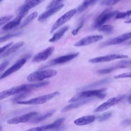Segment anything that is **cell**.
Here are the masks:
<instances>
[{
	"label": "cell",
	"instance_id": "obj_1",
	"mask_svg": "<svg viewBox=\"0 0 131 131\" xmlns=\"http://www.w3.org/2000/svg\"><path fill=\"white\" fill-rule=\"evenodd\" d=\"M49 83V82L48 81H43L31 84H22L20 85L12 87L9 89L4 90L0 93V100H2L11 96L18 94L25 91H30L33 89L46 86Z\"/></svg>",
	"mask_w": 131,
	"mask_h": 131
},
{
	"label": "cell",
	"instance_id": "obj_2",
	"mask_svg": "<svg viewBox=\"0 0 131 131\" xmlns=\"http://www.w3.org/2000/svg\"><path fill=\"white\" fill-rule=\"evenodd\" d=\"M106 90L107 89L106 88H103L99 90L83 91L72 97L70 100H69V102H74L81 100L91 98L93 97H97L98 98L103 99L106 95V93H105V92Z\"/></svg>",
	"mask_w": 131,
	"mask_h": 131
},
{
	"label": "cell",
	"instance_id": "obj_3",
	"mask_svg": "<svg viewBox=\"0 0 131 131\" xmlns=\"http://www.w3.org/2000/svg\"><path fill=\"white\" fill-rule=\"evenodd\" d=\"M56 74L57 71L53 69L35 71L29 74L27 76V79L29 82L41 81L45 79L52 77L55 76Z\"/></svg>",
	"mask_w": 131,
	"mask_h": 131
},
{
	"label": "cell",
	"instance_id": "obj_4",
	"mask_svg": "<svg viewBox=\"0 0 131 131\" xmlns=\"http://www.w3.org/2000/svg\"><path fill=\"white\" fill-rule=\"evenodd\" d=\"M59 94L58 92H54L53 93L45 95L43 96H39L36 98L31 99L26 101H19L16 102L18 104H24V105H38L41 104L46 103L56 96Z\"/></svg>",
	"mask_w": 131,
	"mask_h": 131
},
{
	"label": "cell",
	"instance_id": "obj_5",
	"mask_svg": "<svg viewBox=\"0 0 131 131\" xmlns=\"http://www.w3.org/2000/svg\"><path fill=\"white\" fill-rule=\"evenodd\" d=\"M119 13L118 11H111V9H107L104 10L96 19L93 23V27L94 28H98L102 26L105 22L110 20L114 16Z\"/></svg>",
	"mask_w": 131,
	"mask_h": 131
},
{
	"label": "cell",
	"instance_id": "obj_6",
	"mask_svg": "<svg viewBox=\"0 0 131 131\" xmlns=\"http://www.w3.org/2000/svg\"><path fill=\"white\" fill-rule=\"evenodd\" d=\"M76 12L77 10L76 9H73L61 16L53 25L51 29V32L52 33L58 28L61 26L67 21L70 20L76 14Z\"/></svg>",
	"mask_w": 131,
	"mask_h": 131
},
{
	"label": "cell",
	"instance_id": "obj_7",
	"mask_svg": "<svg viewBox=\"0 0 131 131\" xmlns=\"http://www.w3.org/2000/svg\"><path fill=\"white\" fill-rule=\"evenodd\" d=\"M128 56L124 54H112L106 55L102 56H99L91 58L89 60V62L91 63H100V62H105L110 61H112L117 59H122V58H128Z\"/></svg>",
	"mask_w": 131,
	"mask_h": 131
},
{
	"label": "cell",
	"instance_id": "obj_8",
	"mask_svg": "<svg viewBox=\"0 0 131 131\" xmlns=\"http://www.w3.org/2000/svg\"><path fill=\"white\" fill-rule=\"evenodd\" d=\"M125 96H117L115 97L111 98L108 99L106 101L102 103L100 105H99L94 111L95 112H100L104 111H105L111 107L117 104L120 101H121L124 98Z\"/></svg>",
	"mask_w": 131,
	"mask_h": 131
},
{
	"label": "cell",
	"instance_id": "obj_9",
	"mask_svg": "<svg viewBox=\"0 0 131 131\" xmlns=\"http://www.w3.org/2000/svg\"><path fill=\"white\" fill-rule=\"evenodd\" d=\"M38 114L36 112H31L27 114L16 116L9 119L7 123L10 124H16L21 123H25L29 121L31 118Z\"/></svg>",
	"mask_w": 131,
	"mask_h": 131
},
{
	"label": "cell",
	"instance_id": "obj_10",
	"mask_svg": "<svg viewBox=\"0 0 131 131\" xmlns=\"http://www.w3.org/2000/svg\"><path fill=\"white\" fill-rule=\"evenodd\" d=\"M131 38V32L124 33L118 37H115L114 38L107 40L101 43L100 45V47H104L108 46L114 45L120 43L129 38Z\"/></svg>",
	"mask_w": 131,
	"mask_h": 131
},
{
	"label": "cell",
	"instance_id": "obj_11",
	"mask_svg": "<svg viewBox=\"0 0 131 131\" xmlns=\"http://www.w3.org/2000/svg\"><path fill=\"white\" fill-rule=\"evenodd\" d=\"M28 12L27 11H19L17 16L13 19L9 21L2 28L4 31H8L18 26L21 23L23 18L26 16Z\"/></svg>",
	"mask_w": 131,
	"mask_h": 131
},
{
	"label": "cell",
	"instance_id": "obj_12",
	"mask_svg": "<svg viewBox=\"0 0 131 131\" xmlns=\"http://www.w3.org/2000/svg\"><path fill=\"white\" fill-rule=\"evenodd\" d=\"M103 36L101 35H91L86 36L78 41L76 42L74 46L76 47H81L85 46L93 43L96 42L103 39Z\"/></svg>",
	"mask_w": 131,
	"mask_h": 131
},
{
	"label": "cell",
	"instance_id": "obj_13",
	"mask_svg": "<svg viewBox=\"0 0 131 131\" xmlns=\"http://www.w3.org/2000/svg\"><path fill=\"white\" fill-rule=\"evenodd\" d=\"M27 60V58L26 57L21 58V59L18 60L17 62L14 63L12 66H11L10 68L7 69L2 75H1L0 77V79H2L4 78H6V77L12 74V73L19 70L25 64Z\"/></svg>",
	"mask_w": 131,
	"mask_h": 131
},
{
	"label": "cell",
	"instance_id": "obj_14",
	"mask_svg": "<svg viewBox=\"0 0 131 131\" xmlns=\"http://www.w3.org/2000/svg\"><path fill=\"white\" fill-rule=\"evenodd\" d=\"M79 54V52H76L57 57L54 59H52L49 62V66L59 64L67 62L77 57Z\"/></svg>",
	"mask_w": 131,
	"mask_h": 131
},
{
	"label": "cell",
	"instance_id": "obj_15",
	"mask_svg": "<svg viewBox=\"0 0 131 131\" xmlns=\"http://www.w3.org/2000/svg\"><path fill=\"white\" fill-rule=\"evenodd\" d=\"M54 50V47H49L37 54L33 58L32 61L33 62H39L46 60L53 52Z\"/></svg>",
	"mask_w": 131,
	"mask_h": 131
},
{
	"label": "cell",
	"instance_id": "obj_16",
	"mask_svg": "<svg viewBox=\"0 0 131 131\" xmlns=\"http://www.w3.org/2000/svg\"><path fill=\"white\" fill-rule=\"evenodd\" d=\"M93 99V98H88V99H84V100H79V101H77L76 102H74L71 104H70L69 105H68L67 106H66L64 107H63L62 110L61 111V112L62 113H65L69 111L72 110L73 109H75L76 108L78 107H80V106H82L83 105H84L89 102H90Z\"/></svg>",
	"mask_w": 131,
	"mask_h": 131
},
{
	"label": "cell",
	"instance_id": "obj_17",
	"mask_svg": "<svg viewBox=\"0 0 131 131\" xmlns=\"http://www.w3.org/2000/svg\"><path fill=\"white\" fill-rule=\"evenodd\" d=\"M64 7V4H60L56 6L49 8L48 10L42 13L38 18V20L39 21L42 20L52 15L53 14L58 11L59 10L62 9Z\"/></svg>",
	"mask_w": 131,
	"mask_h": 131
},
{
	"label": "cell",
	"instance_id": "obj_18",
	"mask_svg": "<svg viewBox=\"0 0 131 131\" xmlns=\"http://www.w3.org/2000/svg\"><path fill=\"white\" fill-rule=\"evenodd\" d=\"M96 119V117L94 115L85 116L76 119L74 123L75 124L78 126H83L89 124L93 122Z\"/></svg>",
	"mask_w": 131,
	"mask_h": 131
},
{
	"label": "cell",
	"instance_id": "obj_19",
	"mask_svg": "<svg viewBox=\"0 0 131 131\" xmlns=\"http://www.w3.org/2000/svg\"><path fill=\"white\" fill-rule=\"evenodd\" d=\"M24 45V41H20L13 45V46H11L6 52H5L2 54H1V56H0L1 58L6 57L7 56H9L10 55L12 54V53L16 51L20 48H21Z\"/></svg>",
	"mask_w": 131,
	"mask_h": 131
},
{
	"label": "cell",
	"instance_id": "obj_20",
	"mask_svg": "<svg viewBox=\"0 0 131 131\" xmlns=\"http://www.w3.org/2000/svg\"><path fill=\"white\" fill-rule=\"evenodd\" d=\"M44 0H32L28 2H27L25 4L23 5L19 8V11H27L31 9V8L37 6L41 3H42Z\"/></svg>",
	"mask_w": 131,
	"mask_h": 131
},
{
	"label": "cell",
	"instance_id": "obj_21",
	"mask_svg": "<svg viewBox=\"0 0 131 131\" xmlns=\"http://www.w3.org/2000/svg\"><path fill=\"white\" fill-rule=\"evenodd\" d=\"M69 27L68 26H66L60 29L57 32H56L53 36L49 40V41L51 42H55L58 40H59L64 35L65 32L68 30Z\"/></svg>",
	"mask_w": 131,
	"mask_h": 131
},
{
	"label": "cell",
	"instance_id": "obj_22",
	"mask_svg": "<svg viewBox=\"0 0 131 131\" xmlns=\"http://www.w3.org/2000/svg\"><path fill=\"white\" fill-rule=\"evenodd\" d=\"M55 112V110H51L47 113H46V114H44L41 116H38L37 117L33 119V120L32 119L31 121V122H33V123H38L40 122H41L46 119H47V118L50 117L51 116H52L53 115V114Z\"/></svg>",
	"mask_w": 131,
	"mask_h": 131
},
{
	"label": "cell",
	"instance_id": "obj_23",
	"mask_svg": "<svg viewBox=\"0 0 131 131\" xmlns=\"http://www.w3.org/2000/svg\"><path fill=\"white\" fill-rule=\"evenodd\" d=\"M37 14H38V13L37 12H34L30 14L29 16L26 17V18L21 22L19 27L23 28L28 25L30 22H31L37 16Z\"/></svg>",
	"mask_w": 131,
	"mask_h": 131
},
{
	"label": "cell",
	"instance_id": "obj_24",
	"mask_svg": "<svg viewBox=\"0 0 131 131\" xmlns=\"http://www.w3.org/2000/svg\"><path fill=\"white\" fill-rule=\"evenodd\" d=\"M98 1V0H84L83 3L78 7V11L80 12L84 10L88 7L90 6Z\"/></svg>",
	"mask_w": 131,
	"mask_h": 131
},
{
	"label": "cell",
	"instance_id": "obj_25",
	"mask_svg": "<svg viewBox=\"0 0 131 131\" xmlns=\"http://www.w3.org/2000/svg\"><path fill=\"white\" fill-rule=\"evenodd\" d=\"M124 66H115V67H111V68H107V69H101L100 70L98 71V73L101 74H108L110 73L111 72H112V71H113L114 70L119 69V68H124Z\"/></svg>",
	"mask_w": 131,
	"mask_h": 131
},
{
	"label": "cell",
	"instance_id": "obj_26",
	"mask_svg": "<svg viewBox=\"0 0 131 131\" xmlns=\"http://www.w3.org/2000/svg\"><path fill=\"white\" fill-rule=\"evenodd\" d=\"M29 91H27L21 92V93H20V94L19 93V94H17V95H16L15 97H14L12 99V100L13 101L17 102L19 101V100L26 98L27 96V95L29 94Z\"/></svg>",
	"mask_w": 131,
	"mask_h": 131
},
{
	"label": "cell",
	"instance_id": "obj_27",
	"mask_svg": "<svg viewBox=\"0 0 131 131\" xmlns=\"http://www.w3.org/2000/svg\"><path fill=\"white\" fill-rule=\"evenodd\" d=\"M131 15V10H127L125 12H119L116 15L115 18L116 19H122L125 18Z\"/></svg>",
	"mask_w": 131,
	"mask_h": 131
},
{
	"label": "cell",
	"instance_id": "obj_28",
	"mask_svg": "<svg viewBox=\"0 0 131 131\" xmlns=\"http://www.w3.org/2000/svg\"><path fill=\"white\" fill-rule=\"evenodd\" d=\"M98 30L100 31H102L105 33H111L113 30V27L112 26L110 25H102L98 28Z\"/></svg>",
	"mask_w": 131,
	"mask_h": 131
},
{
	"label": "cell",
	"instance_id": "obj_29",
	"mask_svg": "<svg viewBox=\"0 0 131 131\" xmlns=\"http://www.w3.org/2000/svg\"><path fill=\"white\" fill-rule=\"evenodd\" d=\"M48 130H50L49 124L38 127H33L26 131H47Z\"/></svg>",
	"mask_w": 131,
	"mask_h": 131
},
{
	"label": "cell",
	"instance_id": "obj_30",
	"mask_svg": "<svg viewBox=\"0 0 131 131\" xmlns=\"http://www.w3.org/2000/svg\"><path fill=\"white\" fill-rule=\"evenodd\" d=\"M13 17V15H9L1 17L0 18V26H2L3 24L10 21V20Z\"/></svg>",
	"mask_w": 131,
	"mask_h": 131
},
{
	"label": "cell",
	"instance_id": "obj_31",
	"mask_svg": "<svg viewBox=\"0 0 131 131\" xmlns=\"http://www.w3.org/2000/svg\"><path fill=\"white\" fill-rule=\"evenodd\" d=\"M112 115V113L111 112H107L105 113L98 117V120L99 121H103L104 120H107Z\"/></svg>",
	"mask_w": 131,
	"mask_h": 131
},
{
	"label": "cell",
	"instance_id": "obj_32",
	"mask_svg": "<svg viewBox=\"0 0 131 131\" xmlns=\"http://www.w3.org/2000/svg\"><path fill=\"white\" fill-rule=\"evenodd\" d=\"M109 81V79H103V80H100L99 81H97V82H96L93 84H91L87 86H86L85 88H93V87H95V86H98V85H101L102 84H103V83H105L107 82H108Z\"/></svg>",
	"mask_w": 131,
	"mask_h": 131
},
{
	"label": "cell",
	"instance_id": "obj_33",
	"mask_svg": "<svg viewBox=\"0 0 131 131\" xmlns=\"http://www.w3.org/2000/svg\"><path fill=\"white\" fill-rule=\"evenodd\" d=\"M131 78V72L124 73L116 75L114 77L115 79H120V78Z\"/></svg>",
	"mask_w": 131,
	"mask_h": 131
},
{
	"label": "cell",
	"instance_id": "obj_34",
	"mask_svg": "<svg viewBox=\"0 0 131 131\" xmlns=\"http://www.w3.org/2000/svg\"><path fill=\"white\" fill-rule=\"evenodd\" d=\"M20 33H14V34H7V35H6L3 37H2L0 39V41L1 42H3V41H4L6 40H7L8 39H9L11 37H14V36H16L17 35H18V34H19Z\"/></svg>",
	"mask_w": 131,
	"mask_h": 131
},
{
	"label": "cell",
	"instance_id": "obj_35",
	"mask_svg": "<svg viewBox=\"0 0 131 131\" xmlns=\"http://www.w3.org/2000/svg\"><path fill=\"white\" fill-rule=\"evenodd\" d=\"M63 0H53L50 4L48 5V6L47 7V8H51L52 7L56 6L57 5H60L59 4L62 2Z\"/></svg>",
	"mask_w": 131,
	"mask_h": 131
},
{
	"label": "cell",
	"instance_id": "obj_36",
	"mask_svg": "<svg viewBox=\"0 0 131 131\" xmlns=\"http://www.w3.org/2000/svg\"><path fill=\"white\" fill-rule=\"evenodd\" d=\"M13 44V42H9L8 43H7V45H6L5 46H3V47L1 48V54H2L3 53H4L5 52H6L9 48V47H11V46Z\"/></svg>",
	"mask_w": 131,
	"mask_h": 131
},
{
	"label": "cell",
	"instance_id": "obj_37",
	"mask_svg": "<svg viewBox=\"0 0 131 131\" xmlns=\"http://www.w3.org/2000/svg\"><path fill=\"white\" fill-rule=\"evenodd\" d=\"M83 23H84V21H82L80 24L79 26L77 28H76L75 29H74V30H73L72 31V34L73 35H77V34L78 33L79 30L82 27L83 25Z\"/></svg>",
	"mask_w": 131,
	"mask_h": 131
},
{
	"label": "cell",
	"instance_id": "obj_38",
	"mask_svg": "<svg viewBox=\"0 0 131 131\" xmlns=\"http://www.w3.org/2000/svg\"><path fill=\"white\" fill-rule=\"evenodd\" d=\"M121 1L122 0H107L105 2V5L107 6H112Z\"/></svg>",
	"mask_w": 131,
	"mask_h": 131
},
{
	"label": "cell",
	"instance_id": "obj_39",
	"mask_svg": "<svg viewBox=\"0 0 131 131\" xmlns=\"http://www.w3.org/2000/svg\"><path fill=\"white\" fill-rule=\"evenodd\" d=\"M8 63H9L8 61H5L4 62H2L0 66V71L2 72L3 70H4V69L8 65Z\"/></svg>",
	"mask_w": 131,
	"mask_h": 131
},
{
	"label": "cell",
	"instance_id": "obj_40",
	"mask_svg": "<svg viewBox=\"0 0 131 131\" xmlns=\"http://www.w3.org/2000/svg\"><path fill=\"white\" fill-rule=\"evenodd\" d=\"M119 63H120V65L123 66H124L125 65H131V60L121 61Z\"/></svg>",
	"mask_w": 131,
	"mask_h": 131
},
{
	"label": "cell",
	"instance_id": "obj_41",
	"mask_svg": "<svg viewBox=\"0 0 131 131\" xmlns=\"http://www.w3.org/2000/svg\"><path fill=\"white\" fill-rule=\"evenodd\" d=\"M121 124L122 125H128L131 124V119H125L121 122Z\"/></svg>",
	"mask_w": 131,
	"mask_h": 131
},
{
	"label": "cell",
	"instance_id": "obj_42",
	"mask_svg": "<svg viewBox=\"0 0 131 131\" xmlns=\"http://www.w3.org/2000/svg\"><path fill=\"white\" fill-rule=\"evenodd\" d=\"M124 23L126 24H131V18H129L126 19L124 21Z\"/></svg>",
	"mask_w": 131,
	"mask_h": 131
},
{
	"label": "cell",
	"instance_id": "obj_43",
	"mask_svg": "<svg viewBox=\"0 0 131 131\" xmlns=\"http://www.w3.org/2000/svg\"><path fill=\"white\" fill-rule=\"evenodd\" d=\"M128 103H130V104H131V94H130V95L129 96V97H128Z\"/></svg>",
	"mask_w": 131,
	"mask_h": 131
},
{
	"label": "cell",
	"instance_id": "obj_44",
	"mask_svg": "<svg viewBox=\"0 0 131 131\" xmlns=\"http://www.w3.org/2000/svg\"><path fill=\"white\" fill-rule=\"evenodd\" d=\"M31 1H32V0H26V2L27 3V2H28Z\"/></svg>",
	"mask_w": 131,
	"mask_h": 131
},
{
	"label": "cell",
	"instance_id": "obj_45",
	"mask_svg": "<svg viewBox=\"0 0 131 131\" xmlns=\"http://www.w3.org/2000/svg\"><path fill=\"white\" fill-rule=\"evenodd\" d=\"M3 1V0H0V1H1V2H2V1Z\"/></svg>",
	"mask_w": 131,
	"mask_h": 131
},
{
	"label": "cell",
	"instance_id": "obj_46",
	"mask_svg": "<svg viewBox=\"0 0 131 131\" xmlns=\"http://www.w3.org/2000/svg\"><path fill=\"white\" fill-rule=\"evenodd\" d=\"M129 44H131V41L129 42Z\"/></svg>",
	"mask_w": 131,
	"mask_h": 131
}]
</instances>
